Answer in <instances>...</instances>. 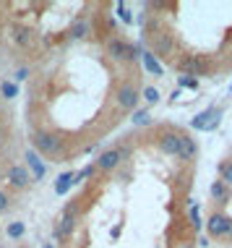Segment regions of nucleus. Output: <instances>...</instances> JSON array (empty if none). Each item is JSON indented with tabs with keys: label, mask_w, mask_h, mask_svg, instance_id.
I'll return each mask as SVG.
<instances>
[{
	"label": "nucleus",
	"mask_w": 232,
	"mask_h": 248,
	"mask_svg": "<svg viewBox=\"0 0 232 248\" xmlns=\"http://www.w3.org/2000/svg\"><path fill=\"white\" fill-rule=\"evenodd\" d=\"M31 144H34L37 154H50V157H55V154L63 152L65 139L60 133H52V131H34L31 133Z\"/></svg>",
	"instance_id": "obj_1"
},
{
	"label": "nucleus",
	"mask_w": 232,
	"mask_h": 248,
	"mask_svg": "<svg viewBox=\"0 0 232 248\" xmlns=\"http://www.w3.org/2000/svg\"><path fill=\"white\" fill-rule=\"evenodd\" d=\"M222 115H224V110L222 107H206L203 112H198V115L190 120V125H193L196 131H217V125H219V120H222Z\"/></svg>",
	"instance_id": "obj_2"
},
{
	"label": "nucleus",
	"mask_w": 232,
	"mask_h": 248,
	"mask_svg": "<svg viewBox=\"0 0 232 248\" xmlns=\"http://www.w3.org/2000/svg\"><path fill=\"white\" fill-rule=\"evenodd\" d=\"M128 157H130V149H128V146H115V149H107V152L99 154V159H97V170L110 172V170H115V167L120 165L123 159H128Z\"/></svg>",
	"instance_id": "obj_3"
},
{
	"label": "nucleus",
	"mask_w": 232,
	"mask_h": 248,
	"mask_svg": "<svg viewBox=\"0 0 232 248\" xmlns=\"http://www.w3.org/2000/svg\"><path fill=\"white\" fill-rule=\"evenodd\" d=\"M107 55L112 60H136L138 55H141V50L136 47V45L125 42V39H110L107 42Z\"/></svg>",
	"instance_id": "obj_4"
},
{
	"label": "nucleus",
	"mask_w": 232,
	"mask_h": 248,
	"mask_svg": "<svg viewBox=\"0 0 232 248\" xmlns=\"http://www.w3.org/2000/svg\"><path fill=\"white\" fill-rule=\"evenodd\" d=\"M76 217H78L76 204H68L63 209L60 219H58V225H55V238H68L71 232H73V227H76Z\"/></svg>",
	"instance_id": "obj_5"
},
{
	"label": "nucleus",
	"mask_w": 232,
	"mask_h": 248,
	"mask_svg": "<svg viewBox=\"0 0 232 248\" xmlns=\"http://www.w3.org/2000/svg\"><path fill=\"white\" fill-rule=\"evenodd\" d=\"M206 230H209L211 238H224V235L232 232V219L227 217V214H222V212H214L209 217V222H206Z\"/></svg>",
	"instance_id": "obj_6"
},
{
	"label": "nucleus",
	"mask_w": 232,
	"mask_h": 248,
	"mask_svg": "<svg viewBox=\"0 0 232 248\" xmlns=\"http://www.w3.org/2000/svg\"><path fill=\"white\" fill-rule=\"evenodd\" d=\"M180 136H183V131H170V128L162 131L157 139L159 149L164 154H170V157H177V154H180Z\"/></svg>",
	"instance_id": "obj_7"
},
{
	"label": "nucleus",
	"mask_w": 232,
	"mask_h": 248,
	"mask_svg": "<svg viewBox=\"0 0 232 248\" xmlns=\"http://www.w3.org/2000/svg\"><path fill=\"white\" fill-rule=\"evenodd\" d=\"M115 99H117V105L123 107V110H136V105H138V89L133 84H120L117 86V92H115Z\"/></svg>",
	"instance_id": "obj_8"
},
{
	"label": "nucleus",
	"mask_w": 232,
	"mask_h": 248,
	"mask_svg": "<svg viewBox=\"0 0 232 248\" xmlns=\"http://www.w3.org/2000/svg\"><path fill=\"white\" fill-rule=\"evenodd\" d=\"M177 65H180V71H185V76H193V78L203 76V73L209 71V63L201 55H188V58H183Z\"/></svg>",
	"instance_id": "obj_9"
},
{
	"label": "nucleus",
	"mask_w": 232,
	"mask_h": 248,
	"mask_svg": "<svg viewBox=\"0 0 232 248\" xmlns=\"http://www.w3.org/2000/svg\"><path fill=\"white\" fill-rule=\"evenodd\" d=\"M151 37V47H154V52L151 55H170L172 52V34H167V31H157V34H149Z\"/></svg>",
	"instance_id": "obj_10"
},
{
	"label": "nucleus",
	"mask_w": 232,
	"mask_h": 248,
	"mask_svg": "<svg viewBox=\"0 0 232 248\" xmlns=\"http://www.w3.org/2000/svg\"><path fill=\"white\" fill-rule=\"evenodd\" d=\"M196 154H198L196 139H190L188 133H183V136H180V154H177V159H183V162H190V159H196Z\"/></svg>",
	"instance_id": "obj_11"
},
{
	"label": "nucleus",
	"mask_w": 232,
	"mask_h": 248,
	"mask_svg": "<svg viewBox=\"0 0 232 248\" xmlns=\"http://www.w3.org/2000/svg\"><path fill=\"white\" fill-rule=\"evenodd\" d=\"M8 180H11V186H13V188H26V186L31 183V180H29V172H26V167H21V165L11 167Z\"/></svg>",
	"instance_id": "obj_12"
},
{
	"label": "nucleus",
	"mask_w": 232,
	"mask_h": 248,
	"mask_svg": "<svg viewBox=\"0 0 232 248\" xmlns=\"http://www.w3.org/2000/svg\"><path fill=\"white\" fill-rule=\"evenodd\" d=\"M68 34L73 37V39H84V37H89V34H91V24H89V18H86V16H78L76 21L71 24Z\"/></svg>",
	"instance_id": "obj_13"
},
{
	"label": "nucleus",
	"mask_w": 232,
	"mask_h": 248,
	"mask_svg": "<svg viewBox=\"0 0 232 248\" xmlns=\"http://www.w3.org/2000/svg\"><path fill=\"white\" fill-rule=\"evenodd\" d=\"M26 162H29V167L34 170V178H37V180H42V178H44L47 167L42 165V159H39V154H37L34 149H29V152H26Z\"/></svg>",
	"instance_id": "obj_14"
},
{
	"label": "nucleus",
	"mask_w": 232,
	"mask_h": 248,
	"mask_svg": "<svg viewBox=\"0 0 232 248\" xmlns=\"http://www.w3.org/2000/svg\"><path fill=\"white\" fill-rule=\"evenodd\" d=\"M71 186H76V172H63V175H58V180H55V193L63 196V193L71 191Z\"/></svg>",
	"instance_id": "obj_15"
},
{
	"label": "nucleus",
	"mask_w": 232,
	"mask_h": 248,
	"mask_svg": "<svg viewBox=\"0 0 232 248\" xmlns=\"http://www.w3.org/2000/svg\"><path fill=\"white\" fill-rule=\"evenodd\" d=\"M141 60H144V68H146L151 76H162L164 73V68H162V63L151 55V52H141Z\"/></svg>",
	"instance_id": "obj_16"
},
{
	"label": "nucleus",
	"mask_w": 232,
	"mask_h": 248,
	"mask_svg": "<svg viewBox=\"0 0 232 248\" xmlns=\"http://www.w3.org/2000/svg\"><path fill=\"white\" fill-rule=\"evenodd\" d=\"M211 196H214L217 201H227L230 199V191H227V186L222 183V180H214V183H211Z\"/></svg>",
	"instance_id": "obj_17"
},
{
	"label": "nucleus",
	"mask_w": 232,
	"mask_h": 248,
	"mask_svg": "<svg viewBox=\"0 0 232 248\" xmlns=\"http://www.w3.org/2000/svg\"><path fill=\"white\" fill-rule=\"evenodd\" d=\"M133 125H149L151 123V115H149V110H133Z\"/></svg>",
	"instance_id": "obj_18"
},
{
	"label": "nucleus",
	"mask_w": 232,
	"mask_h": 248,
	"mask_svg": "<svg viewBox=\"0 0 232 248\" xmlns=\"http://www.w3.org/2000/svg\"><path fill=\"white\" fill-rule=\"evenodd\" d=\"M177 84H180V89H198V78H193V76H185V73H183V76L180 78H177Z\"/></svg>",
	"instance_id": "obj_19"
},
{
	"label": "nucleus",
	"mask_w": 232,
	"mask_h": 248,
	"mask_svg": "<svg viewBox=\"0 0 232 248\" xmlns=\"http://www.w3.org/2000/svg\"><path fill=\"white\" fill-rule=\"evenodd\" d=\"M219 180H222V183L224 186H232V162H224L222 167H219Z\"/></svg>",
	"instance_id": "obj_20"
},
{
	"label": "nucleus",
	"mask_w": 232,
	"mask_h": 248,
	"mask_svg": "<svg viewBox=\"0 0 232 248\" xmlns=\"http://www.w3.org/2000/svg\"><path fill=\"white\" fill-rule=\"evenodd\" d=\"M26 232V225L24 222H11L8 225V238H21Z\"/></svg>",
	"instance_id": "obj_21"
},
{
	"label": "nucleus",
	"mask_w": 232,
	"mask_h": 248,
	"mask_svg": "<svg viewBox=\"0 0 232 248\" xmlns=\"http://www.w3.org/2000/svg\"><path fill=\"white\" fill-rule=\"evenodd\" d=\"M13 39H16L18 45H29V39H31V31L26 29V26H18V29H16V37H13Z\"/></svg>",
	"instance_id": "obj_22"
},
{
	"label": "nucleus",
	"mask_w": 232,
	"mask_h": 248,
	"mask_svg": "<svg viewBox=\"0 0 232 248\" xmlns=\"http://www.w3.org/2000/svg\"><path fill=\"white\" fill-rule=\"evenodd\" d=\"M144 99H146L149 105H157L159 102V92L154 89V86H146V89H144Z\"/></svg>",
	"instance_id": "obj_23"
},
{
	"label": "nucleus",
	"mask_w": 232,
	"mask_h": 248,
	"mask_svg": "<svg viewBox=\"0 0 232 248\" xmlns=\"http://www.w3.org/2000/svg\"><path fill=\"white\" fill-rule=\"evenodd\" d=\"M117 16H120V21H125V24L133 21V16H130V11H128V5H125V3H117Z\"/></svg>",
	"instance_id": "obj_24"
},
{
	"label": "nucleus",
	"mask_w": 232,
	"mask_h": 248,
	"mask_svg": "<svg viewBox=\"0 0 232 248\" xmlns=\"http://www.w3.org/2000/svg\"><path fill=\"white\" fill-rule=\"evenodd\" d=\"M97 172V165H89V167H84L81 172H76V183H81V180H86V178H91Z\"/></svg>",
	"instance_id": "obj_25"
},
{
	"label": "nucleus",
	"mask_w": 232,
	"mask_h": 248,
	"mask_svg": "<svg viewBox=\"0 0 232 248\" xmlns=\"http://www.w3.org/2000/svg\"><path fill=\"white\" fill-rule=\"evenodd\" d=\"M190 225H193V230L198 232L201 230V217H198V204L190 206Z\"/></svg>",
	"instance_id": "obj_26"
},
{
	"label": "nucleus",
	"mask_w": 232,
	"mask_h": 248,
	"mask_svg": "<svg viewBox=\"0 0 232 248\" xmlns=\"http://www.w3.org/2000/svg\"><path fill=\"white\" fill-rule=\"evenodd\" d=\"M0 89H3V94L8 97V99H13V97H16V86H13V84H8V81H3V84H0Z\"/></svg>",
	"instance_id": "obj_27"
},
{
	"label": "nucleus",
	"mask_w": 232,
	"mask_h": 248,
	"mask_svg": "<svg viewBox=\"0 0 232 248\" xmlns=\"http://www.w3.org/2000/svg\"><path fill=\"white\" fill-rule=\"evenodd\" d=\"M26 76H29V68H18L16 73H13V78H16V81H24Z\"/></svg>",
	"instance_id": "obj_28"
},
{
	"label": "nucleus",
	"mask_w": 232,
	"mask_h": 248,
	"mask_svg": "<svg viewBox=\"0 0 232 248\" xmlns=\"http://www.w3.org/2000/svg\"><path fill=\"white\" fill-rule=\"evenodd\" d=\"M5 209H8V193L0 191V212H5Z\"/></svg>",
	"instance_id": "obj_29"
},
{
	"label": "nucleus",
	"mask_w": 232,
	"mask_h": 248,
	"mask_svg": "<svg viewBox=\"0 0 232 248\" xmlns=\"http://www.w3.org/2000/svg\"><path fill=\"white\" fill-rule=\"evenodd\" d=\"M0 136H3V123H0Z\"/></svg>",
	"instance_id": "obj_30"
},
{
	"label": "nucleus",
	"mask_w": 232,
	"mask_h": 248,
	"mask_svg": "<svg viewBox=\"0 0 232 248\" xmlns=\"http://www.w3.org/2000/svg\"><path fill=\"white\" fill-rule=\"evenodd\" d=\"M42 248H52V246H50V243H44V246H42Z\"/></svg>",
	"instance_id": "obj_31"
},
{
	"label": "nucleus",
	"mask_w": 232,
	"mask_h": 248,
	"mask_svg": "<svg viewBox=\"0 0 232 248\" xmlns=\"http://www.w3.org/2000/svg\"><path fill=\"white\" fill-rule=\"evenodd\" d=\"M185 248H193V246H185Z\"/></svg>",
	"instance_id": "obj_32"
},
{
	"label": "nucleus",
	"mask_w": 232,
	"mask_h": 248,
	"mask_svg": "<svg viewBox=\"0 0 232 248\" xmlns=\"http://www.w3.org/2000/svg\"><path fill=\"white\" fill-rule=\"evenodd\" d=\"M230 89H232V84H230Z\"/></svg>",
	"instance_id": "obj_33"
}]
</instances>
